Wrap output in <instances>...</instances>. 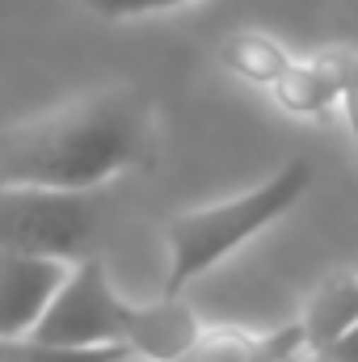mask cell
Here are the masks:
<instances>
[{
	"label": "cell",
	"instance_id": "obj_7",
	"mask_svg": "<svg viewBox=\"0 0 358 362\" xmlns=\"http://www.w3.org/2000/svg\"><path fill=\"white\" fill-rule=\"evenodd\" d=\"M198 337V316L181 303L178 295H161L156 303H131L122 346L148 362H173Z\"/></svg>",
	"mask_w": 358,
	"mask_h": 362
},
{
	"label": "cell",
	"instance_id": "obj_6",
	"mask_svg": "<svg viewBox=\"0 0 358 362\" xmlns=\"http://www.w3.org/2000/svg\"><path fill=\"white\" fill-rule=\"evenodd\" d=\"M308 350L304 325H287L274 333L245 329H198V337L173 362H299Z\"/></svg>",
	"mask_w": 358,
	"mask_h": 362
},
{
	"label": "cell",
	"instance_id": "obj_12",
	"mask_svg": "<svg viewBox=\"0 0 358 362\" xmlns=\"http://www.w3.org/2000/svg\"><path fill=\"white\" fill-rule=\"evenodd\" d=\"M337 101L346 110V127L358 148V51L350 47H337Z\"/></svg>",
	"mask_w": 358,
	"mask_h": 362
},
{
	"label": "cell",
	"instance_id": "obj_10",
	"mask_svg": "<svg viewBox=\"0 0 358 362\" xmlns=\"http://www.w3.org/2000/svg\"><path fill=\"white\" fill-rule=\"evenodd\" d=\"M219 64L241 81L274 85L291 68V55H287V47L278 38H270L262 30H241V34H228L219 42Z\"/></svg>",
	"mask_w": 358,
	"mask_h": 362
},
{
	"label": "cell",
	"instance_id": "obj_11",
	"mask_svg": "<svg viewBox=\"0 0 358 362\" xmlns=\"http://www.w3.org/2000/svg\"><path fill=\"white\" fill-rule=\"evenodd\" d=\"M127 346H59L38 337H4L0 362H127Z\"/></svg>",
	"mask_w": 358,
	"mask_h": 362
},
{
	"label": "cell",
	"instance_id": "obj_14",
	"mask_svg": "<svg viewBox=\"0 0 358 362\" xmlns=\"http://www.w3.org/2000/svg\"><path fill=\"white\" fill-rule=\"evenodd\" d=\"M85 4L101 17H139V13L173 8V4H185V0H85Z\"/></svg>",
	"mask_w": 358,
	"mask_h": 362
},
{
	"label": "cell",
	"instance_id": "obj_3",
	"mask_svg": "<svg viewBox=\"0 0 358 362\" xmlns=\"http://www.w3.org/2000/svg\"><path fill=\"white\" fill-rule=\"evenodd\" d=\"M101 211L89 189L0 185V249L34 257H85Z\"/></svg>",
	"mask_w": 358,
	"mask_h": 362
},
{
	"label": "cell",
	"instance_id": "obj_5",
	"mask_svg": "<svg viewBox=\"0 0 358 362\" xmlns=\"http://www.w3.org/2000/svg\"><path fill=\"white\" fill-rule=\"evenodd\" d=\"M68 278V266L59 257H34V253H8L0 249V341L25 337L59 282Z\"/></svg>",
	"mask_w": 358,
	"mask_h": 362
},
{
	"label": "cell",
	"instance_id": "obj_4",
	"mask_svg": "<svg viewBox=\"0 0 358 362\" xmlns=\"http://www.w3.org/2000/svg\"><path fill=\"white\" fill-rule=\"evenodd\" d=\"M131 303H122L105 278L97 257H85L76 270L59 282L51 303L42 308L38 325L25 337L59 341V346H122Z\"/></svg>",
	"mask_w": 358,
	"mask_h": 362
},
{
	"label": "cell",
	"instance_id": "obj_15",
	"mask_svg": "<svg viewBox=\"0 0 358 362\" xmlns=\"http://www.w3.org/2000/svg\"><path fill=\"white\" fill-rule=\"evenodd\" d=\"M354 274H358V262H354Z\"/></svg>",
	"mask_w": 358,
	"mask_h": 362
},
{
	"label": "cell",
	"instance_id": "obj_8",
	"mask_svg": "<svg viewBox=\"0 0 358 362\" xmlns=\"http://www.w3.org/2000/svg\"><path fill=\"white\" fill-rule=\"evenodd\" d=\"M274 101L287 110V114H299V118H321L337 105V47L333 51H321L316 59L308 64H295L270 85Z\"/></svg>",
	"mask_w": 358,
	"mask_h": 362
},
{
	"label": "cell",
	"instance_id": "obj_9",
	"mask_svg": "<svg viewBox=\"0 0 358 362\" xmlns=\"http://www.w3.org/2000/svg\"><path fill=\"white\" fill-rule=\"evenodd\" d=\"M354 320H358V274H354V266L329 274V278L312 291V299H308V308H304V316H299L304 337H308V350L333 341V337H337L342 329H350Z\"/></svg>",
	"mask_w": 358,
	"mask_h": 362
},
{
	"label": "cell",
	"instance_id": "obj_2",
	"mask_svg": "<svg viewBox=\"0 0 358 362\" xmlns=\"http://www.w3.org/2000/svg\"><path fill=\"white\" fill-rule=\"evenodd\" d=\"M308 185H312V165L304 156H295L274 177H266L262 185H253L249 194H236L228 202L173 215L165 223V240H169L165 295H181V286H190L198 274L219 266L232 249H241L266 223H274L278 215H287L308 194Z\"/></svg>",
	"mask_w": 358,
	"mask_h": 362
},
{
	"label": "cell",
	"instance_id": "obj_13",
	"mask_svg": "<svg viewBox=\"0 0 358 362\" xmlns=\"http://www.w3.org/2000/svg\"><path fill=\"white\" fill-rule=\"evenodd\" d=\"M299 362H358V320L350 329H342L333 341H325L316 350H304Z\"/></svg>",
	"mask_w": 358,
	"mask_h": 362
},
{
	"label": "cell",
	"instance_id": "obj_1",
	"mask_svg": "<svg viewBox=\"0 0 358 362\" xmlns=\"http://www.w3.org/2000/svg\"><path fill=\"white\" fill-rule=\"evenodd\" d=\"M152 144V97L135 85H110L0 131V185L93 189L148 165Z\"/></svg>",
	"mask_w": 358,
	"mask_h": 362
}]
</instances>
